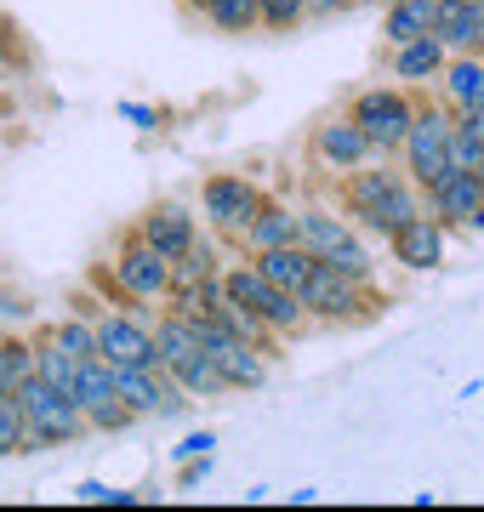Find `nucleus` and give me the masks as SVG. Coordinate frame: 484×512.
I'll use <instances>...</instances> for the list:
<instances>
[{
	"instance_id": "nucleus-11",
	"label": "nucleus",
	"mask_w": 484,
	"mask_h": 512,
	"mask_svg": "<svg viewBox=\"0 0 484 512\" xmlns=\"http://www.w3.org/2000/svg\"><path fill=\"white\" fill-rule=\"evenodd\" d=\"M80 308L92 313V330H97V353L109 359V365H154V319L149 308H92V302H80Z\"/></svg>"
},
{
	"instance_id": "nucleus-15",
	"label": "nucleus",
	"mask_w": 484,
	"mask_h": 512,
	"mask_svg": "<svg viewBox=\"0 0 484 512\" xmlns=\"http://www.w3.org/2000/svg\"><path fill=\"white\" fill-rule=\"evenodd\" d=\"M75 404L86 410L92 433H126V427H137L131 404L120 399V387H114L109 359H86V365L75 370Z\"/></svg>"
},
{
	"instance_id": "nucleus-30",
	"label": "nucleus",
	"mask_w": 484,
	"mask_h": 512,
	"mask_svg": "<svg viewBox=\"0 0 484 512\" xmlns=\"http://www.w3.org/2000/svg\"><path fill=\"white\" fill-rule=\"evenodd\" d=\"M450 165H462V171H479L484 165V137L467 126L462 114H456V126H450Z\"/></svg>"
},
{
	"instance_id": "nucleus-22",
	"label": "nucleus",
	"mask_w": 484,
	"mask_h": 512,
	"mask_svg": "<svg viewBox=\"0 0 484 512\" xmlns=\"http://www.w3.org/2000/svg\"><path fill=\"white\" fill-rule=\"evenodd\" d=\"M223 268H228L223 251L200 234L183 256H177V262H171V296H188V291H200V285H211V279H223ZM171 296H166V302H171Z\"/></svg>"
},
{
	"instance_id": "nucleus-4",
	"label": "nucleus",
	"mask_w": 484,
	"mask_h": 512,
	"mask_svg": "<svg viewBox=\"0 0 484 512\" xmlns=\"http://www.w3.org/2000/svg\"><path fill=\"white\" fill-rule=\"evenodd\" d=\"M154 359L171 370V382L183 387L188 399H223L228 382L223 370H217V359L205 353V342L194 336V319L177 308H160L154 313Z\"/></svg>"
},
{
	"instance_id": "nucleus-17",
	"label": "nucleus",
	"mask_w": 484,
	"mask_h": 512,
	"mask_svg": "<svg viewBox=\"0 0 484 512\" xmlns=\"http://www.w3.org/2000/svg\"><path fill=\"white\" fill-rule=\"evenodd\" d=\"M131 228L149 239L160 256H171V262H177V256L200 239V211H194L188 200H154V205H143V211L131 217Z\"/></svg>"
},
{
	"instance_id": "nucleus-37",
	"label": "nucleus",
	"mask_w": 484,
	"mask_h": 512,
	"mask_svg": "<svg viewBox=\"0 0 484 512\" xmlns=\"http://www.w3.org/2000/svg\"><path fill=\"white\" fill-rule=\"evenodd\" d=\"M0 387H6V365H0Z\"/></svg>"
},
{
	"instance_id": "nucleus-6",
	"label": "nucleus",
	"mask_w": 484,
	"mask_h": 512,
	"mask_svg": "<svg viewBox=\"0 0 484 512\" xmlns=\"http://www.w3.org/2000/svg\"><path fill=\"white\" fill-rule=\"evenodd\" d=\"M12 393H18L23 427H29V450H57V444L92 439V421H86V410L75 404V393L40 382V376H23Z\"/></svg>"
},
{
	"instance_id": "nucleus-27",
	"label": "nucleus",
	"mask_w": 484,
	"mask_h": 512,
	"mask_svg": "<svg viewBox=\"0 0 484 512\" xmlns=\"http://www.w3.org/2000/svg\"><path fill=\"white\" fill-rule=\"evenodd\" d=\"M23 450H29V427H23L18 393L0 387V456H23Z\"/></svg>"
},
{
	"instance_id": "nucleus-12",
	"label": "nucleus",
	"mask_w": 484,
	"mask_h": 512,
	"mask_svg": "<svg viewBox=\"0 0 484 512\" xmlns=\"http://www.w3.org/2000/svg\"><path fill=\"white\" fill-rule=\"evenodd\" d=\"M114 387L120 399L131 404L137 421H171V416H188V393L171 382V370L154 359V365H114Z\"/></svg>"
},
{
	"instance_id": "nucleus-13",
	"label": "nucleus",
	"mask_w": 484,
	"mask_h": 512,
	"mask_svg": "<svg viewBox=\"0 0 484 512\" xmlns=\"http://www.w3.org/2000/svg\"><path fill=\"white\" fill-rule=\"evenodd\" d=\"M422 200H428V211L445 222L450 234H484V177L479 171L450 165L445 177H433L422 188Z\"/></svg>"
},
{
	"instance_id": "nucleus-10",
	"label": "nucleus",
	"mask_w": 484,
	"mask_h": 512,
	"mask_svg": "<svg viewBox=\"0 0 484 512\" xmlns=\"http://www.w3.org/2000/svg\"><path fill=\"white\" fill-rule=\"evenodd\" d=\"M450 126H456V109L445 103H416V120H410L405 143H399V165H405V177L416 188H428L433 177H445L450 171Z\"/></svg>"
},
{
	"instance_id": "nucleus-25",
	"label": "nucleus",
	"mask_w": 484,
	"mask_h": 512,
	"mask_svg": "<svg viewBox=\"0 0 484 512\" xmlns=\"http://www.w3.org/2000/svg\"><path fill=\"white\" fill-rule=\"evenodd\" d=\"M29 342H35V376H40V382H52V387H63V393H75V370H80V365L63 353V342L52 336V325H40Z\"/></svg>"
},
{
	"instance_id": "nucleus-9",
	"label": "nucleus",
	"mask_w": 484,
	"mask_h": 512,
	"mask_svg": "<svg viewBox=\"0 0 484 512\" xmlns=\"http://www.w3.org/2000/svg\"><path fill=\"white\" fill-rule=\"evenodd\" d=\"M262 200H268V188H262L257 177H245V171H211L200 183V222L217 239L240 245L251 217L262 211Z\"/></svg>"
},
{
	"instance_id": "nucleus-34",
	"label": "nucleus",
	"mask_w": 484,
	"mask_h": 512,
	"mask_svg": "<svg viewBox=\"0 0 484 512\" xmlns=\"http://www.w3.org/2000/svg\"><path fill=\"white\" fill-rule=\"evenodd\" d=\"M120 114H126L137 131H154V126H160V109H143V103H120Z\"/></svg>"
},
{
	"instance_id": "nucleus-36",
	"label": "nucleus",
	"mask_w": 484,
	"mask_h": 512,
	"mask_svg": "<svg viewBox=\"0 0 484 512\" xmlns=\"http://www.w3.org/2000/svg\"><path fill=\"white\" fill-rule=\"evenodd\" d=\"M177 6H188V12H200V18H205V6H211V0H177Z\"/></svg>"
},
{
	"instance_id": "nucleus-24",
	"label": "nucleus",
	"mask_w": 484,
	"mask_h": 512,
	"mask_svg": "<svg viewBox=\"0 0 484 512\" xmlns=\"http://www.w3.org/2000/svg\"><path fill=\"white\" fill-rule=\"evenodd\" d=\"M416 35H433V0H393V6H382V40L388 46H405Z\"/></svg>"
},
{
	"instance_id": "nucleus-5",
	"label": "nucleus",
	"mask_w": 484,
	"mask_h": 512,
	"mask_svg": "<svg viewBox=\"0 0 484 512\" xmlns=\"http://www.w3.org/2000/svg\"><path fill=\"white\" fill-rule=\"evenodd\" d=\"M223 296L228 302H240L245 313H257L262 325L274 330V336H285V342H297V336L314 330V319H308V308H302V296L280 291L257 262H228L223 268Z\"/></svg>"
},
{
	"instance_id": "nucleus-14",
	"label": "nucleus",
	"mask_w": 484,
	"mask_h": 512,
	"mask_svg": "<svg viewBox=\"0 0 484 512\" xmlns=\"http://www.w3.org/2000/svg\"><path fill=\"white\" fill-rule=\"evenodd\" d=\"M365 160H376V148H371V137L348 120V109L342 114H331V120H319L314 131H308V165L314 171H325V177H348V171H359Z\"/></svg>"
},
{
	"instance_id": "nucleus-3",
	"label": "nucleus",
	"mask_w": 484,
	"mask_h": 512,
	"mask_svg": "<svg viewBox=\"0 0 484 512\" xmlns=\"http://www.w3.org/2000/svg\"><path fill=\"white\" fill-rule=\"evenodd\" d=\"M297 296L314 319V330H365L376 319H388V291H376V279L342 274L331 262H314V274Z\"/></svg>"
},
{
	"instance_id": "nucleus-18",
	"label": "nucleus",
	"mask_w": 484,
	"mask_h": 512,
	"mask_svg": "<svg viewBox=\"0 0 484 512\" xmlns=\"http://www.w3.org/2000/svg\"><path fill=\"white\" fill-rule=\"evenodd\" d=\"M445 63H450L445 40H439V35H416V40H405V46H393L388 80H399V86H439Z\"/></svg>"
},
{
	"instance_id": "nucleus-23",
	"label": "nucleus",
	"mask_w": 484,
	"mask_h": 512,
	"mask_svg": "<svg viewBox=\"0 0 484 512\" xmlns=\"http://www.w3.org/2000/svg\"><path fill=\"white\" fill-rule=\"evenodd\" d=\"M251 262H257V268H262L268 279H274L280 291H302V285H308V274H314L319 256H314V251H302V245H274V251H257Z\"/></svg>"
},
{
	"instance_id": "nucleus-16",
	"label": "nucleus",
	"mask_w": 484,
	"mask_h": 512,
	"mask_svg": "<svg viewBox=\"0 0 484 512\" xmlns=\"http://www.w3.org/2000/svg\"><path fill=\"white\" fill-rule=\"evenodd\" d=\"M382 245H388V256L405 274H433V268H445V256H450V228L433 217V211H416V217H405Z\"/></svg>"
},
{
	"instance_id": "nucleus-38",
	"label": "nucleus",
	"mask_w": 484,
	"mask_h": 512,
	"mask_svg": "<svg viewBox=\"0 0 484 512\" xmlns=\"http://www.w3.org/2000/svg\"><path fill=\"white\" fill-rule=\"evenodd\" d=\"M376 6H393V0H376Z\"/></svg>"
},
{
	"instance_id": "nucleus-19",
	"label": "nucleus",
	"mask_w": 484,
	"mask_h": 512,
	"mask_svg": "<svg viewBox=\"0 0 484 512\" xmlns=\"http://www.w3.org/2000/svg\"><path fill=\"white\" fill-rule=\"evenodd\" d=\"M433 35L450 52H484V0H433Z\"/></svg>"
},
{
	"instance_id": "nucleus-35",
	"label": "nucleus",
	"mask_w": 484,
	"mask_h": 512,
	"mask_svg": "<svg viewBox=\"0 0 484 512\" xmlns=\"http://www.w3.org/2000/svg\"><path fill=\"white\" fill-rule=\"evenodd\" d=\"M462 120H467V126H473V131H479V137H484V103H479V109H467Z\"/></svg>"
},
{
	"instance_id": "nucleus-29",
	"label": "nucleus",
	"mask_w": 484,
	"mask_h": 512,
	"mask_svg": "<svg viewBox=\"0 0 484 512\" xmlns=\"http://www.w3.org/2000/svg\"><path fill=\"white\" fill-rule=\"evenodd\" d=\"M0 365H6V387L35 376V342L29 336H0Z\"/></svg>"
},
{
	"instance_id": "nucleus-8",
	"label": "nucleus",
	"mask_w": 484,
	"mask_h": 512,
	"mask_svg": "<svg viewBox=\"0 0 484 512\" xmlns=\"http://www.w3.org/2000/svg\"><path fill=\"white\" fill-rule=\"evenodd\" d=\"M297 211H302V228H297L302 251H314L319 262H331V268H342L354 279H376L371 239L359 234L348 217H336V205H297Z\"/></svg>"
},
{
	"instance_id": "nucleus-7",
	"label": "nucleus",
	"mask_w": 484,
	"mask_h": 512,
	"mask_svg": "<svg viewBox=\"0 0 484 512\" xmlns=\"http://www.w3.org/2000/svg\"><path fill=\"white\" fill-rule=\"evenodd\" d=\"M416 86H399V80H376V86H359L348 97V120H354L365 137H371L376 160H399V143H405L410 120H416Z\"/></svg>"
},
{
	"instance_id": "nucleus-21",
	"label": "nucleus",
	"mask_w": 484,
	"mask_h": 512,
	"mask_svg": "<svg viewBox=\"0 0 484 512\" xmlns=\"http://www.w3.org/2000/svg\"><path fill=\"white\" fill-rule=\"evenodd\" d=\"M297 228H302V211L291 200H262V211L251 217V228H245V251L257 256V251H274V245H297Z\"/></svg>"
},
{
	"instance_id": "nucleus-20",
	"label": "nucleus",
	"mask_w": 484,
	"mask_h": 512,
	"mask_svg": "<svg viewBox=\"0 0 484 512\" xmlns=\"http://www.w3.org/2000/svg\"><path fill=\"white\" fill-rule=\"evenodd\" d=\"M439 103L456 114L484 103V52H450L445 74H439Z\"/></svg>"
},
{
	"instance_id": "nucleus-1",
	"label": "nucleus",
	"mask_w": 484,
	"mask_h": 512,
	"mask_svg": "<svg viewBox=\"0 0 484 512\" xmlns=\"http://www.w3.org/2000/svg\"><path fill=\"white\" fill-rule=\"evenodd\" d=\"M336 211L354 222L365 239H388L405 217L428 211V200H422V188L405 177L399 160H365L359 171L336 177Z\"/></svg>"
},
{
	"instance_id": "nucleus-31",
	"label": "nucleus",
	"mask_w": 484,
	"mask_h": 512,
	"mask_svg": "<svg viewBox=\"0 0 484 512\" xmlns=\"http://www.w3.org/2000/svg\"><path fill=\"white\" fill-rule=\"evenodd\" d=\"M75 501H109V507H131V501H143V495H137V490H109V484L86 478V484H75Z\"/></svg>"
},
{
	"instance_id": "nucleus-28",
	"label": "nucleus",
	"mask_w": 484,
	"mask_h": 512,
	"mask_svg": "<svg viewBox=\"0 0 484 512\" xmlns=\"http://www.w3.org/2000/svg\"><path fill=\"white\" fill-rule=\"evenodd\" d=\"M308 23V0H262V29L268 35H297Z\"/></svg>"
},
{
	"instance_id": "nucleus-26",
	"label": "nucleus",
	"mask_w": 484,
	"mask_h": 512,
	"mask_svg": "<svg viewBox=\"0 0 484 512\" xmlns=\"http://www.w3.org/2000/svg\"><path fill=\"white\" fill-rule=\"evenodd\" d=\"M205 23L223 35H251V29H262V0H211Z\"/></svg>"
},
{
	"instance_id": "nucleus-32",
	"label": "nucleus",
	"mask_w": 484,
	"mask_h": 512,
	"mask_svg": "<svg viewBox=\"0 0 484 512\" xmlns=\"http://www.w3.org/2000/svg\"><path fill=\"white\" fill-rule=\"evenodd\" d=\"M354 6H365V0H308V18H348Z\"/></svg>"
},
{
	"instance_id": "nucleus-33",
	"label": "nucleus",
	"mask_w": 484,
	"mask_h": 512,
	"mask_svg": "<svg viewBox=\"0 0 484 512\" xmlns=\"http://www.w3.org/2000/svg\"><path fill=\"white\" fill-rule=\"evenodd\" d=\"M211 444H217V433H188L183 444H177V461H194V456H211Z\"/></svg>"
},
{
	"instance_id": "nucleus-2",
	"label": "nucleus",
	"mask_w": 484,
	"mask_h": 512,
	"mask_svg": "<svg viewBox=\"0 0 484 512\" xmlns=\"http://www.w3.org/2000/svg\"><path fill=\"white\" fill-rule=\"evenodd\" d=\"M92 285L103 296H114V302H131V308H166V296H171V256H160L149 239L126 222V228L114 234L109 262L92 274Z\"/></svg>"
},
{
	"instance_id": "nucleus-39",
	"label": "nucleus",
	"mask_w": 484,
	"mask_h": 512,
	"mask_svg": "<svg viewBox=\"0 0 484 512\" xmlns=\"http://www.w3.org/2000/svg\"><path fill=\"white\" fill-rule=\"evenodd\" d=\"M479 177H484V165H479Z\"/></svg>"
}]
</instances>
